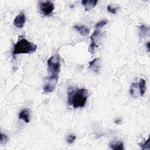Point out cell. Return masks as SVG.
<instances>
[{"label":"cell","mask_w":150,"mask_h":150,"mask_svg":"<svg viewBox=\"0 0 150 150\" xmlns=\"http://www.w3.org/2000/svg\"><path fill=\"white\" fill-rule=\"evenodd\" d=\"M88 91L86 88H80L69 90L67 103L74 108L83 107L88 97Z\"/></svg>","instance_id":"6da1fadb"},{"label":"cell","mask_w":150,"mask_h":150,"mask_svg":"<svg viewBox=\"0 0 150 150\" xmlns=\"http://www.w3.org/2000/svg\"><path fill=\"white\" fill-rule=\"evenodd\" d=\"M37 46L33 43L25 38H21L14 45L12 50V55L14 56L18 54H29L35 52Z\"/></svg>","instance_id":"7a4b0ae2"},{"label":"cell","mask_w":150,"mask_h":150,"mask_svg":"<svg viewBox=\"0 0 150 150\" xmlns=\"http://www.w3.org/2000/svg\"><path fill=\"white\" fill-rule=\"evenodd\" d=\"M47 70L50 75L59 74L60 70V58L57 54L50 57L47 61Z\"/></svg>","instance_id":"3957f363"},{"label":"cell","mask_w":150,"mask_h":150,"mask_svg":"<svg viewBox=\"0 0 150 150\" xmlns=\"http://www.w3.org/2000/svg\"><path fill=\"white\" fill-rule=\"evenodd\" d=\"M58 78L59 76L57 74L50 75L46 80L43 87V91L46 93L53 92L57 84Z\"/></svg>","instance_id":"277c9868"},{"label":"cell","mask_w":150,"mask_h":150,"mask_svg":"<svg viewBox=\"0 0 150 150\" xmlns=\"http://www.w3.org/2000/svg\"><path fill=\"white\" fill-rule=\"evenodd\" d=\"M39 7L40 12L44 16L50 15L54 9L53 3L50 1H41L39 2Z\"/></svg>","instance_id":"5b68a950"},{"label":"cell","mask_w":150,"mask_h":150,"mask_svg":"<svg viewBox=\"0 0 150 150\" xmlns=\"http://www.w3.org/2000/svg\"><path fill=\"white\" fill-rule=\"evenodd\" d=\"M101 29H96V30L93 32L92 35L90 36V41L91 43L88 46V52L91 53H93L95 51V49L97 47L98 45L97 44L99 38L101 37Z\"/></svg>","instance_id":"8992f818"},{"label":"cell","mask_w":150,"mask_h":150,"mask_svg":"<svg viewBox=\"0 0 150 150\" xmlns=\"http://www.w3.org/2000/svg\"><path fill=\"white\" fill-rule=\"evenodd\" d=\"M25 21V15L23 12H21L15 18L13 22V25L17 28H22L23 27Z\"/></svg>","instance_id":"52a82bcc"},{"label":"cell","mask_w":150,"mask_h":150,"mask_svg":"<svg viewBox=\"0 0 150 150\" xmlns=\"http://www.w3.org/2000/svg\"><path fill=\"white\" fill-rule=\"evenodd\" d=\"M101 67V60L100 57L96 58L89 63L88 68L92 70L95 73H98Z\"/></svg>","instance_id":"ba28073f"},{"label":"cell","mask_w":150,"mask_h":150,"mask_svg":"<svg viewBox=\"0 0 150 150\" xmlns=\"http://www.w3.org/2000/svg\"><path fill=\"white\" fill-rule=\"evenodd\" d=\"M19 119L23 120L26 123H29L30 121V111L28 108H24L19 114Z\"/></svg>","instance_id":"9c48e42d"},{"label":"cell","mask_w":150,"mask_h":150,"mask_svg":"<svg viewBox=\"0 0 150 150\" xmlns=\"http://www.w3.org/2000/svg\"><path fill=\"white\" fill-rule=\"evenodd\" d=\"M97 3V0H83L81 1V4L84 6L86 11H89L94 8Z\"/></svg>","instance_id":"30bf717a"},{"label":"cell","mask_w":150,"mask_h":150,"mask_svg":"<svg viewBox=\"0 0 150 150\" xmlns=\"http://www.w3.org/2000/svg\"><path fill=\"white\" fill-rule=\"evenodd\" d=\"M74 28L83 36H86L90 33L89 28L84 25H75Z\"/></svg>","instance_id":"8fae6325"},{"label":"cell","mask_w":150,"mask_h":150,"mask_svg":"<svg viewBox=\"0 0 150 150\" xmlns=\"http://www.w3.org/2000/svg\"><path fill=\"white\" fill-rule=\"evenodd\" d=\"M131 95L135 98H137L139 96V90L138 83H133L129 89Z\"/></svg>","instance_id":"7c38bea8"},{"label":"cell","mask_w":150,"mask_h":150,"mask_svg":"<svg viewBox=\"0 0 150 150\" xmlns=\"http://www.w3.org/2000/svg\"><path fill=\"white\" fill-rule=\"evenodd\" d=\"M109 145L111 149L114 150H122L124 149L123 142L118 140L112 141L110 142Z\"/></svg>","instance_id":"4fadbf2b"},{"label":"cell","mask_w":150,"mask_h":150,"mask_svg":"<svg viewBox=\"0 0 150 150\" xmlns=\"http://www.w3.org/2000/svg\"><path fill=\"white\" fill-rule=\"evenodd\" d=\"M139 90V96L142 97L144 95L146 90V82L145 80L143 79L139 80V81L138 83Z\"/></svg>","instance_id":"5bb4252c"},{"label":"cell","mask_w":150,"mask_h":150,"mask_svg":"<svg viewBox=\"0 0 150 150\" xmlns=\"http://www.w3.org/2000/svg\"><path fill=\"white\" fill-rule=\"evenodd\" d=\"M149 33V28L145 25H142L139 27V35L140 37L146 36Z\"/></svg>","instance_id":"9a60e30c"},{"label":"cell","mask_w":150,"mask_h":150,"mask_svg":"<svg viewBox=\"0 0 150 150\" xmlns=\"http://www.w3.org/2000/svg\"><path fill=\"white\" fill-rule=\"evenodd\" d=\"M150 138L148 137V139L144 143L139 144V146L142 149H150Z\"/></svg>","instance_id":"2e32d148"},{"label":"cell","mask_w":150,"mask_h":150,"mask_svg":"<svg viewBox=\"0 0 150 150\" xmlns=\"http://www.w3.org/2000/svg\"><path fill=\"white\" fill-rule=\"evenodd\" d=\"M118 8H119V6H111V5H108V6H107V11L110 12V13H112V14H115L116 13V12H117V11H118Z\"/></svg>","instance_id":"e0dca14e"},{"label":"cell","mask_w":150,"mask_h":150,"mask_svg":"<svg viewBox=\"0 0 150 150\" xmlns=\"http://www.w3.org/2000/svg\"><path fill=\"white\" fill-rule=\"evenodd\" d=\"M9 140V138L8 137V136L5 134H3L2 132H1L0 134V144L2 145V144H5Z\"/></svg>","instance_id":"ac0fdd59"},{"label":"cell","mask_w":150,"mask_h":150,"mask_svg":"<svg viewBox=\"0 0 150 150\" xmlns=\"http://www.w3.org/2000/svg\"><path fill=\"white\" fill-rule=\"evenodd\" d=\"M107 23H108L107 20H101L96 23V25H95V28L96 29H101V28L106 25Z\"/></svg>","instance_id":"d6986e66"},{"label":"cell","mask_w":150,"mask_h":150,"mask_svg":"<svg viewBox=\"0 0 150 150\" xmlns=\"http://www.w3.org/2000/svg\"><path fill=\"white\" fill-rule=\"evenodd\" d=\"M76 138V137L75 135L74 134H69V135H67V138H66V141L68 144H71L74 142V141H75Z\"/></svg>","instance_id":"ffe728a7"},{"label":"cell","mask_w":150,"mask_h":150,"mask_svg":"<svg viewBox=\"0 0 150 150\" xmlns=\"http://www.w3.org/2000/svg\"><path fill=\"white\" fill-rule=\"evenodd\" d=\"M149 47H150V46H149V42H148V43H146V47H147V49H148V52L149 51V49H150Z\"/></svg>","instance_id":"44dd1931"}]
</instances>
